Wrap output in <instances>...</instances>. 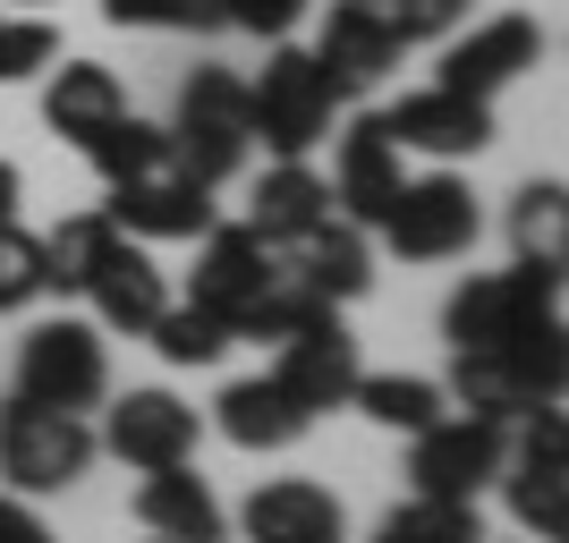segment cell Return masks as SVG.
<instances>
[{"label": "cell", "mask_w": 569, "mask_h": 543, "mask_svg": "<svg viewBox=\"0 0 569 543\" xmlns=\"http://www.w3.org/2000/svg\"><path fill=\"white\" fill-rule=\"evenodd\" d=\"M332 111H340V86L298 43H272L263 77H247V137H263L272 162H307L315 144L332 137Z\"/></svg>", "instance_id": "6da1fadb"}, {"label": "cell", "mask_w": 569, "mask_h": 543, "mask_svg": "<svg viewBox=\"0 0 569 543\" xmlns=\"http://www.w3.org/2000/svg\"><path fill=\"white\" fill-rule=\"evenodd\" d=\"M561 314V263H510V272H476L442 306V340L451 349H510L519 331Z\"/></svg>", "instance_id": "7a4b0ae2"}, {"label": "cell", "mask_w": 569, "mask_h": 543, "mask_svg": "<svg viewBox=\"0 0 569 543\" xmlns=\"http://www.w3.org/2000/svg\"><path fill=\"white\" fill-rule=\"evenodd\" d=\"M247 77L238 69H196L179 86V119H170V170H188L196 188H221L247 170Z\"/></svg>", "instance_id": "3957f363"}, {"label": "cell", "mask_w": 569, "mask_h": 543, "mask_svg": "<svg viewBox=\"0 0 569 543\" xmlns=\"http://www.w3.org/2000/svg\"><path fill=\"white\" fill-rule=\"evenodd\" d=\"M102 459L94 425L69 416V408H34V400H0V475H9V493H69L77 475Z\"/></svg>", "instance_id": "277c9868"}, {"label": "cell", "mask_w": 569, "mask_h": 543, "mask_svg": "<svg viewBox=\"0 0 569 543\" xmlns=\"http://www.w3.org/2000/svg\"><path fill=\"white\" fill-rule=\"evenodd\" d=\"M18 400L34 408H69V416H86V408L111 400V356H102V331L94 323H34L18 340Z\"/></svg>", "instance_id": "5b68a950"}, {"label": "cell", "mask_w": 569, "mask_h": 543, "mask_svg": "<svg viewBox=\"0 0 569 543\" xmlns=\"http://www.w3.org/2000/svg\"><path fill=\"white\" fill-rule=\"evenodd\" d=\"M510 459V433L493 416H433L426 433H408V484L426 501H476Z\"/></svg>", "instance_id": "8992f818"}, {"label": "cell", "mask_w": 569, "mask_h": 543, "mask_svg": "<svg viewBox=\"0 0 569 543\" xmlns=\"http://www.w3.org/2000/svg\"><path fill=\"white\" fill-rule=\"evenodd\" d=\"M476 195L468 179H451V170H433V179H408L400 195H391V213H382V238H391V255L400 263H451L476 247Z\"/></svg>", "instance_id": "52a82bcc"}, {"label": "cell", "mask_w": 569, "mask_h": 543, "mask_svg": "<svg viewBox=\"0 0 569 543\" xmlns=\"http://www.w3.org/2000/svg\"><path fill=\"white\" fill-rule=\"evenodd\" d=\"M272 263H281V247H263L247 221H230V230H204L196 238V289H188V306H204L221 331H247V314H256V298H263V281H272Z\"/></svg>", "instance_id": "ba28073f"}, {"label": "cell", "mask_w": 569, "mask_h": 543, "mask_svg": "<svg viewBox=\"0 0 569 543\" xmlns=\"http://www.w3.org/2000/svg\"><path fill=\"white\" fill-rule=\"evenodd\" d=\"M501 467H510L501 475V484H510V519H519L527 535L561 543L569 535V425H561V408H536L519 459H501Z\"/></svg>", "instance_id": "9c48e42d"}, {"label": "cell", "mask_w": 569, "mask_h": 543, "mask_svg": "<svg viewBox=\"0 0 569 543\" xmlns=\"http://www.w3.org/2000/svg\"><path fill=\"white\" fill-rule=\"evenodd\" d=\"M94 442L111 450V459H128L137 475H153V467H188L196 442H204V416H196L179 391H128V400H111V416H102Z\"/></svg>", "instance_id": "30bf717a"}, {"label": "cell", "mask_w": 569, "mask_h": 543, "mask_svg": "<svg viewBox=\"0 0 569 543\" xmlns=\"http://www.w3.org/2000/svg\"><path fill=\"white\" fill-rule=\"evenodd\" d=\"M332 204L340 221H357V230H382V213H391V195L408 188L400 170V144H391V128H382V111H357L349 128H340V153H332Z\"/></svg>", "instance_id": "8fae6325"}, {"label": "cell", "mask_w": 569, "mask_h": 543, "mask_svg": "<svg viewBox=\"0 0 569 543\" xmlns=\"http://www.w3.org/2000/svg\"><path fill=\"white\" fill-rule=\"evenodd\" d=\"M357 340L340 331V314H315V323H298L281 340V356H272V382H281L289 400L307 408V416H332V408H349L357 391Z\"/></svg>", "instance_id": "7c38bea8"}, {"label": "cell", "mask_w": 569, "mask_h": 543, "mask_svg": "<svg viewBox=\"0 0 569 543\" xmlns=\"http://www.w3.org/2000/svg\"><path fill=\"white\" fill-rule=\"evenodd\" d=\"M536 60H545V26H536V18H485V26H468V34L442 51V77H433V86L493 102L501 86H510V77H527Z\"/></svg>", "instance_id": "4fadbf2b"}, {"label": "cell", "mask_w": 569, "mask_h": 543, "mask_svg": "<svg viewBox=\"0 0 569 543\" xmlns=\"http://www.w3.org/2000/svg\"><path fill=\"white\" fill-rule=\"evenodd\" d=\"M400 153H433V162H459V153H485L493 144V102L451 94V86H426V94H400V111H382Z\"/></svg>", "instance_id": "5bb4252c"}, {"label": "cell", "mask_w": 569, "mask_h": 543, "mask_svg": "<svg viewBox=\"0 0 569 543\" xmlns=\"http://www.w3.org/2000/svg\"><path fill=\"white\" fill-rule=\"evenodd\" d=\"M400 34H391V18H382L375 0H332V18H323V34H315V60H323V77L340 86V102L366 94V86H382V77L400 69Z\"/></svg>", "instance_id": "9a60e30c"}, {"label": "cell", "mask_w": 569, "mask_h": 543, "mask_svg": "<svg viewBox=\"0 0 569 543\" xmlns=\"http://www.w3.org/2000/svg\"><path fill=\"white\" fill-rule=\"evenodd\" d=\"M102 213H111L119 238H204L213 230V188H196L188 170H153V179L111 188Z\"/></svg>", "instance_id": "2e32d148"}, {"label": "cell", "mask_w": 569, "mask_h": 543, "mask_svg": "<svg viewBox=\"0 0 569 543\" xmlns=\"http://www.w3.org/2000/svg\"><path fill=\"white\" fill-rule=\"evenodd\" d=\"M238 526H247V543H340V535H349L340 501L323 493V484H307V475H272V484H256L247 510H238Z\"/></svg>", "instance_id": "e0dca14e"}, {"label": "cell", "mask_w": 569, "mask_h": 543, "mask_svg": "<svg viewBox=\"0 0 569 543\" xmlns=\"http://www.w3.org/2000/svg\"><path fill=\"white\" fill-rule=\"evenodd\" d=\"M86 298H94V331H128V340H144V331H153V314L170 306L162 263L144 255L137 238H119L111 255H102V272L86 281Z\"/></svg>", "instance_id": "ac0fdd59"}, {"label": "cell", "mask_w": 569, "mask_h": 543, "mask_svg": "<svg viewBox=\"0 0 569 543\" xmlns=\"http://www.w3.org/2000/svg\"><path fill=\"white\" fill-rule=\"evenodd\" d=\"M137 526H144V535H162V543H221V535H230V519H221L213 484L196 475V459H188V467H153L137 484Z\"/></svg>", "instance_id": "d6986e66"}, {"label": "cell", "mask_w": 569, "mask_h": 543, "mask_svg": "<svg viewBox=\"0 0 569 543\" xmlns=\"http://www.w3.org/2000/svg\"><path fill=\"white\" fill-rule=\"evenodd\" d=\"M281 263L298 272V281L323 298V306H340V298H357V289L375 281V255H366V230L357 221H340V213H323L307 238H289L281 247Z\"/></svg>", "instance_id": "ffe728a7"}, {"label": "cell", "mask_w": 569, "mask_h": 543, "mask_svg": "<svg viewBox=\"0 0 569 543\" xmlns=\"http://www.w3.org/2000/svg\"><path fill=\"white\" fill-rule=\"evenodd\" d=\"M119 111H128V86H119L102 60H60V69H51V86H43V119H51V137L94 144Z\"/></svg>", "instance_id": "44dd1931"}, {"label": "cell", "mask_w": 569, "mask_h": 543, "mask_svg": "<svg viewBox=\"0 0 569 543\" xmlns=\"http://www.w3.org/2000/svg\"><path fill=\"white\" fill-rule=\"evenodd\" d=\"M213 425L230 433L238 450H289L298 433L315 425V416H307L298 400H289V391H281L272 374H247V382H230V391L213 400Z\"/></svg>", "instance_id": "7402d4cb"}, {"label": "cell", "mask_w": 569, "mask_h": 543, "mask_svg": "<svg viewBox=\"0 0 569 543\" xmlns=\"http://www.w3.org/2000/svg\"><path fill=\"white\" fill-rule=\"evenodd\" d=\"M332 213V188L315 179L307 162H272L256 179V204H247V230L263 238V247H289V238H307L315 221Z\"/></svg>", "instance_id": "603a6c76"}, {"label": "cell", "mask_w": 569, "mask_h": 543, "mask_svg": "<svg viewBox=\"0 0 569 543\" xmlns=\"http://www.w3.org/2000/svg\"><path fill=\"white\" fill-rule=\"evenodd\" d=\"M442 400H459V416H536V391L519 382L510 349H451V382H442Z\"/></svg>", "instance_id": "cb8c5ba5"}, {"label": "cell", "mask_w": 569, "mask_h": 543, "mask_svg": "<svg viewBox=\"0 0 569 543\" xmlns=\"http://www.w3.org/2000/svg\"><path fill=\"white\" fill-rule=\"evenodd\" d=\"M119 247L111 213H69L60 230L43 238V289H60V298H86V281L102 272V255Z\"/></svg>", "instance_id": "d4e9b609"}, {"label": "cell", "mask_w": 569, "mask_h": 543, "mask_svg": "<svg viewBox=\"0 0 569 543\" xmlns=\"http://www.w3.org/2000/svg\"><path fill=\"white\" fill-rule=\"evenodd\" d=\"M349 408H366L382 433H426L433 416H451L442 382H426V374H357Z\"/></svg>", "instance_id": "484cf974"}, {"label": "cell", "mask_w": 569, "mask_h": 543, "mask_svg": "<svg viewBox=\"0 0 569 543\" xmlns=\"http://www.w3.org/2000/svg\"><path fill=\"white\" fill-rule=\"evenodd\" d=\"M86 162L102 170V188L153 179V170H170V128H153V119H137V111H119L111 128H102V137L86 144Z\"/></svg>", "instance_id": "4316f807"}, {"label": "cell", "mask_w": 569, "mask_h": 543, "mask_svg": "<svg viewBox=\"0 0 569 543\" xmlns=\"http://www.w3.org/2000/svg\"><path fill=\"white\" fill-rule=\"evenodd\" d=\"M510 247L519 263H561L569 255V188L561 179H527L510 204Z\"/></svg>", "instance_id": "83f0119b"}, {"label": "cell", "mask_w": 569, "mask_h": 543, "mask_svg": "<svg viewBox=\"0 0 569 543\" xmlns=\"http://www.w3.org/2000/svg\"><path fill=\"white\" fill-rule=\"evenodd\" d=\"M298 18H307V0H179V18H170V26H188V34H221V26H238V34L281 43Z\"/></svg>", "instance_id": "f1b7e54d"}, {"label": "cell", "mask_w": 569, "mask_h": 543, "mask_svg": "<svg viewBox=\"0 0 569 543\" xmlns=\"http://www.w3.org/2000/svg\"><path fill=\"white\" fill-rule=\"evenodd\" d=\"M375 543H485V526H476V501H426V493H408L400 510L375 526Z\"/></svg>", "instance_id": "f546056e"}, {"label": "cell", "mask_w": 569, "mask_h": 543, "mask_svg": "<svg viewBox=\"0 0 569 543\" xmlns=\"http://www.w3.org/2000/svg\"><path fill=\"white\" fill-rule=\"evenodd\" d=\"M315 314H332L323 298H315L289 263H272V281H263V298H256V314H247V331L238 340H289L298 323H315Z\"/></svg>", "instance_id": "4dcf8cb0"}, {"label": "cell", "mask_w": 569, "mask_h": 543, "mask_svg": "<svg viewBox=\"0 0 569 543\" xmlns=\"http://www.w3.org/2000/svg\"><path fill=\"white\" fill-rule=\"evenodd\" d=\"M144 340H153V349H162L170 365H213V356L230 349V331H221V323H213L204 306H162Z\"/></svg>", "instance_id": "1f68e13d"}, {"label": "cell", "mask_w": 569, "mask_h": 543, "mask_svg": "<svg viewBox=\"0 0 569 543\" xmlns=\"http://www.w3.org/2000/svg\"><path fill=\"white\" fill-rule=\"evenodd\" d=\"M34 298H43V238L0 221V314L34 306Z\"/></svg>", "instance_id": "d6a6232c"}, {"label": "cell", "mask_w": 569, "mask_h": 543, "mask_svg": "<svg viewBox=\"0 0 569 543\" xmlns=\"http://www.w3.org/2000/svg\"><path fill=\"white\" fill-rule=\"evenodd\" d=\"M51 60H60V26L51 18H0V86H18Z\"/></svg>", "instance_id": "836d02e7"}, {"label": "cell", "mask_w": 569, "mask_h": 543, "mask_svg": "<svg viewBox=\"0 0 569 543\" xmlns=\"http://www.w3.org/2000/svg\"><path fill=\"white\" fill-rule=\"evenodd\" d=\"M382 18H391V34L400 43H442V34H459L468 26V0H375Z\"/></svg>", "instance_id": "e575fe53"}, {"label": "cell", "mask_w": 569, "mask_h": 543, "mask_svg": "<svg viewBox=\"0 0 569 543\" xmlns=\"http://www.w3.org/2000/svg\"><path fill=\"white\" fill-rule=\"evenodd\" d=\"M0 543H60V535L34 519V501H26V493H0Z\"/></svg>", "instance_id": "d590c367"}, {"label": "cell", "mask_w": 569, "mask_h": 543, "mask_svg": "<svg viewBox=\"0 0 569 543\" xmlns=\"http://www.w3.org/2000/svg\"><path fill=\"white\" fill-rule=\"evenodd\" d=\"M102 18H111V26H170V18H179V0H102Z\"/></svg>", "instance_id": "8d00e7d4"}, {"label": "cell", "mask_w": 569, "mask_h": 543, "mask_svg": "<svg viewBox=\"0 0 569 543\" xmlns=\"http://www.w3.org/2000/svg\"><path fill=\"white\" fill-rule=\"evenodd\" d=\"M18 195H26V179H18V162H0V221H18Z\"/></svg>", "instance_id": "74e56055"}, {"label": "cell", "mask_w": 569, "mask_h": 543, "mask_svg": "<svg viewBox=\"0 0 569 543\" xmlns=\"http://www.w3.org/2000/svg\"><path fill=\"white\" fill-rule=\"evenodd\" d=\"M153 543H162V535H153Z\"/></svg>", "instance_id": "f35d334b"}]
</instances>
